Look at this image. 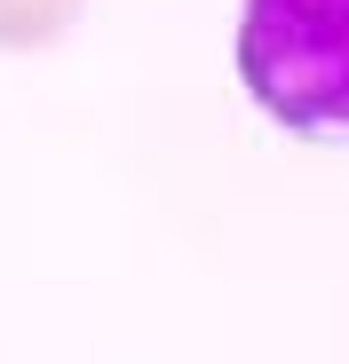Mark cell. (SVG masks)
<instances>
[{
	"label": "cell",
	"mask_w": 349,
	"mask_h": 364,
	"mask_svg": "<svg viewBox=\"0 0 349 364\" xmlns=\"http://www.w3.org/2000/svg\"><path fill=\"white\" fill-rule=\"evenodd\" d=\"M230 64L270 127L302 143L349 135V0H246Z\"/></svg>",
	"instance_id": "cell-1"
},
{
	"label": "cell",
	"mask_w": 349,
	"mask_h": 364,
	"mask_svg": "<svg viewBox=\"0 0 349 364\" xmlns=\"http://www.w3.org/2000/svg\"><path fill=\"white\" fill-rule=\"evenodd\" d=\"M88 0H0V55H48Z\"/></svg>",
	"instance_id": "cell-2"
}]
</instances>
